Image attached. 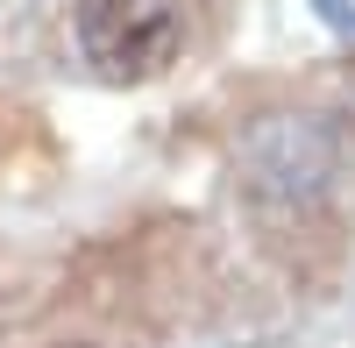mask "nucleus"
I'll use <instances>...</instances> for the list:
<instances>
[{
    "label": "nucleus",
    "instance_id": "nucleus-1",
    "mask_svg": "<svg viewBox=\"0 0 355 348\" xmlns=\"http://www.w3.org/2000/svg\"><path fill=\"white\" fill-rule=\"evenodd\" d=\"M78 50L107 85H142L185 50V0H85Z\"/></svg>",
    "mask_w": 355,
    "mask_h": 348
},
{
    "label": "nucleus",
    "instance_id": "nucleus-2",
    "mask_svg": "<svg viewBox=\"0 0 355 348\" xmlns=\"http://www.w3.org/2000/svg\"><path fill=\"white\" fill-rule=\"evenodd\" d=\"M313 15H320V28H334L341 43H355V0H313Z\"/></svg>",
    "mask_w": 355,
    "mask_h": 348
}]
</instances>
